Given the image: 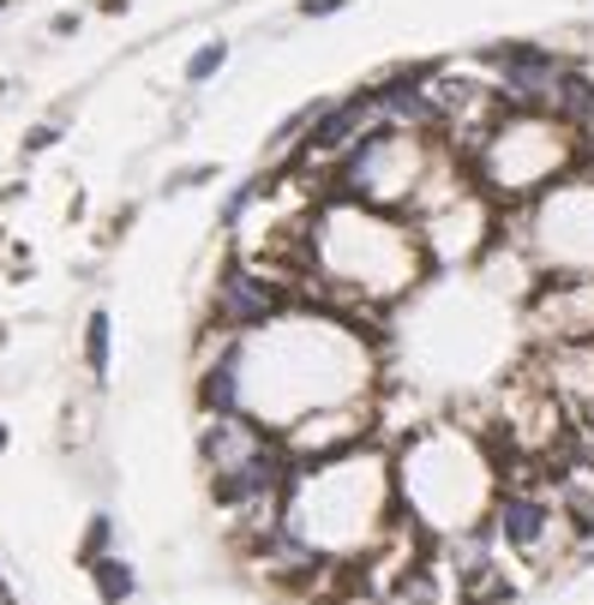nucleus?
<instances>
[{"label": "nucleus", "instance_id": "obj_12", "mask_svg": "<svg viewBox=\"0 0 594 605\" xmlns=\"http://www.w3.org/2000/svg\"><path fill=\"white\" fill-rule=\"evenodd\" d=\"M108 539H115L108 516H91V527H84V546H79V563H96V558L108 551Z\"/></svg>", "mask_w": 594, "mask_h": 605}, {"label": "nucleus", "instance_id": "obj_13", "mask_svg": "<svg viewBox=\"0 0 594 605\" xmlns=\"http://www.w3.org/2000/svg\"><path fill=\"white\" fill-rule=\"evenodd\" d=\"M349 0H300V19H331V12H343Z\"/></svg>", "mask_w": 594, "mask_h": 605}, {"label": "nucleus", "instance_id": "obj_9", "mask_svg": "<svg viewBox=\"0 0 594 605\" xmlns=\"http://www.w3.org/2000/svg\"><path fill=\"white\" fill-rule=\"evenodd\" d=\"M84 366L96 384L108 378V312H91V324H84Z\"/></svg>", "mask_w": 594, "mask_h": 605}, {"label": "nucleus", "instance_id": "obj_8", "mask_svg": "<svg viewBox=\"0 0 594 605\" xmlns=\"http://www.w3.org/2000/svg\"><path fill=\"white\" fill-rule=\"evenodd\" d=\"M390 594H385V605H438V594H433V575L426 570H402V575H390Z\"/></svg>", "mask_w": 594, "mask_h": 605}, {"label": "nucleus", "instance_id": "obj_14", "mask_svg": "<svg viewBox=\"0 0 594 605\" xmlns=\"http://www.w3.org/2000/svg\"><path fill=\"white\" fill-rule=\"evenodd\" d=\"M55 138H60V126H31V138H24V150H31V157H36V150H48V145H55Z\"/></svg>", "mask_w": 594, "mask_h": 605}, {"label": "nucleus", "instance_id": "obj_2", "mask_svg": "<svg viewBox=\"0 0 594 605\" xmlns=\"http://www.w3.org/2000/svg\"><path fill=\"white\" fill-rule=\"evenodd\" d=\"M535 240L547 259L594 270V186H559L535 210Z\"/></svg>", "mask_w": 594, "mask_h": 605}, {"label": "nucleus", "instance_id": "obj_10", "mask_svg": "<svg viewBox=\"0 0 594 605\" xmlns=\"http://www.w3.org/2000/svg\"><path fill=\"white\" fill-rule=\"evenodd\" d=\"M504 594H511V587H504L499 570H487V563L462 575V605H492V600H504Z\"/></svg>", "mask_w": 594, "mask_h": 605}, {"label": "nucleus", "instance_id": "obj_15", "mask_svg": "<svg viewBox=\"0 0 594 605\" xmlns=\"http://www.w3.org/2000/svg\"><path fill=\"white\" fill-rule=\"evenodd\" d=\"M0 456H7V426H0Z\"/></svg>", "mask_w": 594, "mask_h": 605}, {"label": "nucleus", "instance_id": "obj_11", "mask_svg": "<svg viewBox=\"0 0 594 605\" xmlns=\"http://www.w3.org/2000/svg\"><path fill=\"white\" fill-rule=\"evenodd\" d=\"M222 67H229V43H205L193 60H186V79H193V84H210Z\"/></svg>", "mask_w": 594, "mask_h": 605}, {"label": "nucleus", "instance_id": "obj_6", "mask_svg": "<svg viewBox=\"0 0 594 605\" xmlns=\"http://www.w3.org/2000/svg\"><path fill=\"white\" fill-rule=\"evenodd\" d=\"M198 402H205V414H240V336H235L229 354L198 378Z\"/></svg>", "mask_w": 594, "mask_h": 605}, {"label": "nucleus", "instance_id": "obj_5", "mask_svg": "<svg viewBox=\"0 0 594 605\" xmlns=\"http://www.w3.org/2000/svg\"><path fill=\"white\" fill-rule=\"evenodd\" d=\"M547 527H552V510H547V498H528V492H511L499 504V534L511 539L516 551H535L540 539H547Z\"/></svg>", "mask_w": 594, "mask_h": 605}, {"label": "nucleus", "instance_id": "obj_4", "mask_svg": "<svg viewBox=\"0 0 594 605\" xmlns=\"http://www.w3.org/2000/svg\"><path fill=\"white\" fill-rule=\"evenodd\" d=\"M373 121H378L373 90H355V96H343V102H319V114H312L307 133H300V157H312V162L343 157V150L355 145Z\"/></svg>", "mask_w": 594, "mask_h": 605}, {"label": "nucleus", "instance_id": "obj_3", "mask_svg": "<svg viewBox=\"0 0 594 605\" xmlns=\"http://www.w3.org/2000/svg\"><path fill=\"white\" fill-rule=\"evenodd\" d=\"M492 67H499V84H504V96H511L516 109H540V114H552V96H559L564 72H571L552 48H528V43L499 48Z\"/></svg>", "mask_w": 594, "mask_h": 605}, {"label": "nucleus", "instance_id": "obj_7", "mask_svg": "<svg viewBox=\"0 0 594 605\" xmlns=\"http://www.w3.org/2000/svg\"><path fill=\"white\" fill-rule=\"evenodd\" d=\"M84 570H91V582H96V600H103V605H126V600L138 594L133 570H126L121 558H108V551H103V558H96V563H84Z\"/></svg>", "mask_w": 594, "mask_h": 605}, {"label": "nucleus", "instance_id": "obj_16", "mask_svg": "<svg viewBox=\"0 0 594 605\" xmlns=\"http://www.w3.org/2000/svg\"><path fill=\"white\" fill-rule=\"evenodd\" d=\"M0 7H7V0H0Z\"/></svg>", "mask_w": 594, "mask_h": 605}, {"label": "nucleus", "instance_id": "obj_1", "mask_svg": "<svg viewBox=\"0 0 594 605\" xmlns=\"http://www.w3.org/2000/svg\"><path fill=\"white\" fill-rule=\"evenodd\" d=\"M288 306H295L288 276H264V270H252V264H235V270H222V282H217V336H259Z\"/></svg>", "mask_w": 594, "mask_h": 605}]
</instances>
